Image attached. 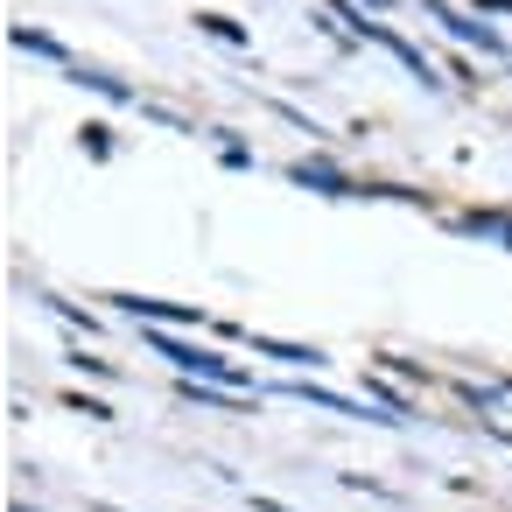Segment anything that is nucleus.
Instances as JSON below:
<instances>
[{
    "instance_id": "obj_1",
    "label": "nucleus",
    "mask_w": 512,
    "mask_h": 512,
    "mask_svg": "<svg viewBox=\"0 0 512 512\" xmlns=\"http://www.w3.org/2000/svg\"><path fill=\"white\" fill-rule=\"evenodd\" d=\"M134 323H197V309L190 302H155V295H113Z\"/></svg>"
},
{
    "instance_id": "obj_2",
    "label": "nucleus",
    "mask_w": 512,
    "mask_h": 512,
    "mask_svg": "<svg viewBox=\"0 0 512 512\" xmlns=\"http://www.w3.org/2000/svg\"><path fill=\"white\" fill-rule=\"evenodd\" d=\"M428 15H435V22H442V29H449L456 43H477L484 57H498V50H505V43H498V29H477V22H463L456 8H442V0H428Z\"/></svg>"
},
{
    "instance_id": "obj_3",
    "label": "nucleus",
    "mask_w": 512,
    "mask_h": 512,
    "mask_svg": "<svg viewBox=\"0 0 512 512\" xmlns=\"http://www.w3.org/2000/svg\"><path fill=\"white\" fill-rule=\"evenodd\" d=\"M288 176H295V183H302V190H323V197H365V190H358V183H351V176H337V169H330V162H295V169H288Z\"/></svg>"
},
{
    "instance_id": "obj_4",
    "label": "nucleus",
    "mask_w": 512,
    "mask_h": 512,
    "mask_svg": "<svg viewBox=\"0 0 512 512\" xmlns=\"http://www.w3.org/2000/svg\"><path fill=\"white\" fill-rule=\"evenodd\" d=\"M253 351H260V358H281V365H323V351H316V344H281V337H253Z\"/></svg>"
},
{
    "instance_id": "obj_5",
    "label": "nucleus",
    "mask_w": 512,
    "mask_h": 512,
    "mask_svg": "<svg viewBox=\"0 0 512 512\" xmlns=\"http://www.w3.org/2000/svg\"><path fill=\"white\" fill-rule=\"evenodd\" d=\"M295 400H309V407H323V414H365L358 400H344V393H323V386H288Z\"/></svg>"
},
{
    "instance_id": "obj_6",
    "label": "nucleus",
    "mask_w": 512,
    "mask_h": 512,
    "mask_svg": "<svg viewBox=\"0 0 512 512\" xmlns=\"http://www.w3.org/2000/svg\"><path fill=\"white\" fill-rule=\"evenodd\" d=\"M8 36H15V50H36V57H64V50H57V36H43V29H29V22H15Z\"/></svg>"
},
{
    "instance_id": "obj_7",
    "label": "nucleus",
    "mask_w": 512,
    "mask_h": 512,
    "mask_svg": "<svg viewBox=\"0 0 512 512\" xmlns=\"http://www.w3.org/2000/svg\"><path fill=\"white\" fill-rule=\"evenodd\" d=\"M71 85H92V92H99V99H113V106H120V99H134V92H127L120 78H106V71H71Z\"/></svg>"
},
{
    "instance_id": "obj_8",
    "label": "nucleus",
    "mask_w": 512,
    "mask_h": 512,
    "mask_svg": "<svg viewBox=\"0 0 512 512\" xmlns=\"http://www.w3.org/2000/svg\"><path fill=\"white\" fill-rule=\"evenodd\" d=\"M463 232H484V239H505V246H512V218H491V211L463 218Z\"/></svg>"
},
{
    "instance_id": "obj_9",
    "label": "nucleus",
    "mask_w": 512,
    "mask_h": 512,
    "mask_svg": "<svg viewBox=\"0 0 512 512\" xmlns=\"http://www.w3.org/2000/svg\"><path fill=\"white\" fill-rule=\"evenodd\" d=\"M197 29H204V36H218V43H246V29H239V22H225V15H197Z\"/></svg>"
},
{
    "instance_id": "obj_10",
    "label": "nucleus",
    "mask_w": 512,
    "mask_h": 512,
    "mask_svg": "<svg viewBox=\"0 0 512 512\" xmlns=\"http://www.w3.org/2000/svg\"><path fill=\"white\" fill-rule=\"evenodd\" d=\"M71 414H92V421H113V407H106V400H85V393H71Z\"/></svg>"
},
{
    "instance_id": "obj_11",
    "label": "nucleus",
    "mask_w": 512,
    "mask_h": 512,
    "mask_svg": "<svg viewBox=\"0 0 512 512\" xmlns=\"http://www.w3.org/2000/svg\"><path fill=\"white\" fill-rule=\"evenodd\" d=\"M477 8H491V15H512V0H477Z\"/></svg>"
},
{
    "instance_id": "obj_12",
    "label": "nucleus",
    "mask_w": 512,
    "mask_h": 512,
    "mask_svg": "<svg viewBox=\"0 0 512 512\" xmlns=\"http://www.w3.org/2000/svg\"><path fill=\"white\" fill-rule=\"evenodd\" d=\"M372 8H386V0H372Z\"/></svg>"
},
{
    "instance_id": "obj_13",
    "label": "nucleus",
    "mask_w": 512,
    "mask_h": 512,
    "mask_svg": "<svg viewBox=\"0 0 512 512\" xmlns=\"http://www.w3.org/2000/svg\"><path fill=\"white\" fill-rule=\"evenodd\" d=\"M505 393H512V379H505Z\"/></svg>"
}]
</instances>
